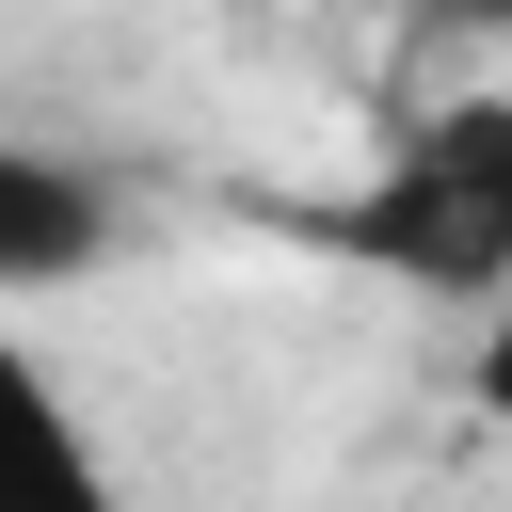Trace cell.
I'll return each instance as SVG.
<instances>
[{
    "mask_svg": "<svg viewBox=\"0 0 512 512\" xmlns=\"http://www.w3.org/2000/svg\"><path fill=\"white\" fill-rule=\"evenodd\" d=\"M336 240H352L368 272H400V288L480 304V288H496V256H512V112H496V96L432 112V128L384 160V192H368V208H336Z\"/></svg>",
    "mask_w": 512,
    "mask_h": 512,
    "instance_id": "6da1fadb",
    "label": "cell"
},
{
    "mask_svg": "<svg viewBox=\"0 0 512 512\" xmlns=\"http://www.w3.org/2000/svg\"><path fill=\"white\" fill-rule=\"evenodd\" d=\"M0 512H128V480H112V448L80 432V400H64V368L0 320Z\"/></svg>",
    "mask_w": 512,
    "mask_h": 512,
    "instance_id": "7a4b0ae2",
    "label": "cell"
},
{
    "mask_svg": "<svg viewBox=\"0 0 512 512\" xmlns=\"http://www.w3.org/2000/svg\"><path fill=\"white\" fill-rule=\"evenodd\" d=\"M112 256V176L64 144H0V304H48Z\"/></svg>",
    "mask_w": 512,
    "mask_h": 512,
    "instance_id": "3957f363",
    "label": "cell"
}]
</instances>
